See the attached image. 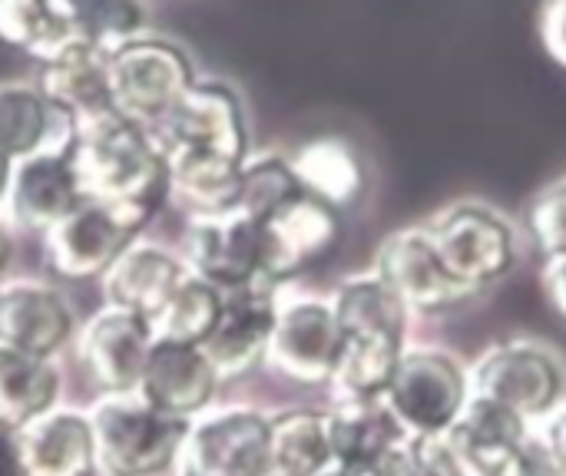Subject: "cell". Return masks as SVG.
<instances>
[{
  "instance_id": "9c48e42d",
  "label": "cell",
  "mask_w": 566,
  "mask_h": 476,
  "mask_svg": "<svg viewBox=\"0 0 566 476\" xmlns=\"http://www.w3.org/2000/svg\"><path fill=\"white\" fill-rule=\"evenodd\" d=\"M149 219L103 202H80L66 219L43 232V255L63 278L106 275L109 265L136 242Z\"/></svg>"
},
{
  "instance_id": "9a60e30c",
  "label": "cell",
  "mask_w": 566,
  "mask_h": 476,
  "mask_svg": "<svg viewBox=\"0 0 566 476\" xmlns=\"http://www.w3.org/2000/svg\"><path fill=\"white\" fill-rule=\"evenodd\" d=\"M153 139L169 149H206L245 162V123L239 99L222 83H192L156 123Z\"/></svg>"
},
{
  "instance_id": "3957f363",
  "label": "cell",
  "mask_w": 566,
  "mask_h": 476,
  "mask_svg": "<svg viewBox=\"0 0 566 476\" xmlns=\"http://www.w3.org/2000/svg\"><path fill=\"white\" fill-rule=\"evenodd\" d=\"M441 441L468 476H557L534 424L474 394Z\"/></svg>"
},
{
  "instance_id": "ffe728a7",
  "label": "cell",
  "mask_w": 566,
  "mask_h": 476,
  "mask_svg": "<svg viewBox=\"0 0 566 476\" xmlns=\"http://www.w3.org/2000/svg\"><path fill=\"white\" fill-rule=\"evenodd\" d=\"M73 335L66 302L40 282L13 278L0 285V341L27 355L50 358Z\"/></svg>"
},
{
  "instance_id": "d6986e66",
  "label": "cell",
  "mask_w": 566,
  "mask_h": 476,
  "mask_svg": "<svg viewBox=\"0 0 566 476\" xmlns=\"http://www.w3.org/2000/svg\"><path fill=\"white\" fill-rule=\"evenodd\" d=\"M13 457L23 476H86L96 470L93 427L86 414L50 411L13 431Z\"/></svg>"
},
{
  "instance_id": "d6a6232c",
  "label": "cell",
  "mask_w": 566,
  "mask_h": 476,
  "mask_svg": "<svg viewBox=\"0 0 566 476\" xmlns=\"http://www.w3.org/2000/svg\"><path fill=\"white\" fill-rule=\"evenodd\" d=\"M73 17L86 43L99 46L103 53H113L123 43L136 40L143 10L123 0H106V3L99 0V3H73Z\"/></svg>"
},
{
  "instance_id": "277c9868",
  "label": "cell",
  "mask_w": 566,
  "mask_h": 476,
  "mask_svg": "<svg viewBox=\"0 0 566 476\" xmlns=\"http://www.w3.org/2000/svg\"><path fill=\"white\" fill-rule=\"evenodd\" d=\"M415 441H441L471 401V371L441 348H408L381 398Z\"/></svg>"
},
{
  "instance_id": "7c38bea8",
  "label": "cell",
  "mask_w": 566,
  "mask_h": 476,
  "mask_svg": "<svg viewBox=\"0 0 566 476\" xmlns=\"http://www.w3.org/2000/svg\"><path fill=\"white\" fill-rule=\"evenodd\" d=\"M186 268L222 288H242L262 278V222L229 209L216 215H189L182 235Z\"/></svg>"
},
{
  "instance_id": "e0dca14e",
  "label": "cell",
  "mask_w": 566,
  "mask_h": 476,
  "mask_svg": "<svg viewBox=\"0 0 566 476\" xmlns=\"http://www.w3.org/2000/svg\"><path fill=\"white\" fill-rule=\"evenodd\" d=\"M80 202H86V199H83L80 179L73 172L70 142L43 146L13 162V179H10L3 212L17 229L46 232L60 219H66Z\"/></svg>"
},
{
  "instance_id": "8d00e7d4",
  "label": "cell",
  "mask_w": 566,
  "mask_h": 476,
  "mask_svg": "<svg viewBox=\"0 0 566 476\" xmlns=\"http://www.w3.org/2000/svg\"><path fill=\"white\" fill-rule=\"evenodd\" d=\"M541 33H544V43L547 50L566 63V0L564 3H551L541 17Z\"/></svg>"
},
{
  "instance_id": "7402d4cb",
  "label": "cell",
  "mask_w": 566,
  "mask_h": 476,
  "mask_svg": "<svg viewBox=\"0 0 566 476\" xmlns=\"http://www.w3.org/2000/svg\"><path fill=\"white\" fill-rule=\"evenodd\" d=\"M239 176H242V162L219 152H206V149L166 152V195L189 215H216L235 209Z\"/></svg>"
},
{
  "instance_id": "60d3db41",
  "label": "cell",
  "mask_w": 566,
  "mask_h": 476,
  "mask_svg": "<svg viewBox=\"0 0 566 476\" xmlns=\"http://www.w3.org/2000/svg\"><path fill=\"white\" fill-rule=\"evenodd\" d=\"M328 476H345V474H328Z\"/></svg>"
},
{
  "instance_id": "836d02e7",
  "label": "cell",
  "mask_w": 566,
  "mask_h": 476,
  "mask_svg": "<svg viewBox=\"0 0 566 476\" xmlns=\"http://www.w3.org/2000/svg\"><path fill=\"white\" fill-rule=\"evenodd\" d=\"M524 225L547 262L566 258V179L541 189L527 202Z\"/></svg>"
},
{
  "instance_id": "6da1fadb",
  "label": "cell",
  "mask_w": 566,
  "mask_h": 476,
  "mask_svg": "<svg viewBox=\"0 0 566 476\" xmlns=\"http://www.w3.org/2000/svg\"><path fill=\"white\" fill-rule=\"evenodd\" d=\"M73 172L86 202L153 215L166 199V152L139 123L113 106L73 119Z\"/></svg>"
},
{
  "instance_id": "4fadbf2b",
  "label": "cell",
  "mask_w": 566,
  "mask_h": 476,
  "mask_svg": "<svg viewBox=\"0 0 566 476\" xmlns=\"http://www.w3.org/2000/svg\"><path fill=\"white\" fill-rule=\"evenodd\" d=\"M279 308V285L259 278L242 288H226L222 311L202 351L222 378H239L265 361Z\"/></svg>"
},
{
  "instance_id": "484cf974",
  "label": "cell",
  "mask_w": 566,
  "mask_h": 476,
  "mask_svg": "<svg viewBox=\"0 0 566 476\" xmlns=\"http://www.w3.org/2000/svg\"><path fill=\"white\" fill-rule=\"evenodd\" d=\"M40 93L63 113L86 116L109 106V53L93 43H76L43 63Z\"/></svg>"
},
{
  "instance_id": "ba28073f",
  "label": "cell",
  "mask_w": 566,
  "mask_h": 476,
  "mask_svg": "<svg viewBox=\"0 0 566 476\" xmlns=\"http://www.w3.org/2000/svg\"><path fill=\"white\" fill-rule=\"evenodd\" d=\"M428 232L451 272L474 292L511 275L517 262V235L511 222L484 202L448 205Z\"/></svg>"
},
{
  "instance_id": "4316f807",
  "label": "cell",
  "mask_w": 566,
  "mask_h": 476,
  "mask_svg": "<svg viewBox=\"0 0 566 476\" xmlns=\"http://www.w3.org/2000/svg\"><path fill=\"white\" fill-rule=\"evenodd\" d=\"M60 374L50 358L27 355L0 341V427L20 431L53 411Z\"/></svg>"
},
{
  "instance_id": "5bb4252c",
  "label": "cell",
  "mask_w": 566,
  "mask_h": 476,
  "mask_svg": "<svg viewBox=\"0 0 566 476\" xmlns=\"http://www.w3.org/2000/svg\"><path fill=\"white\" fill-rule=\"evenodd\" d=\"M153 345L156 338L146 318L106 305L83 325L76 361L103 394H126L139 388Z\"/></svg>"
},
{
  "instance_id": "7a4b0ae2",
  "label": "cell",
  "mask_w": 566,
  "mask_h": 476,
  "mask_svg": "<svg viewBox=\"0 0 566 476\" xmlns=\"http://www.w3.org/2000/svg\"><path fill=\"white\" fill-rule=\"evenodd\" d=\"M86 417L103 476H156L176 467L189 431V421L153 408L139 391L103 394Z\"/></svg>"
},
{
  "instance_id": "5b68a950",
  "label": "cell",
  "mask_w": 566,
  "mask_h": 476,
  "mask_svg": "<svg viewBox=\"0 0 566 476\" xmlns=\"http://www.w3.org/2000/svg\"><path fill=\"white\" fill-rule=\"evenodd\" d=\"M564 364L541 341H501L471 368V394L494 401L527 424H544L564 404Z\"/></svg>"
},
{
  "instance_id": "8fae6325",
  "label": "cell",
  "mask_w": 566,
  "mask_h": 476,
  "mask_svg": "<svg viewBox=\"0 0 566 476\" xmlns=\"http://www.w3.org/2000/svg\"><path fill=\"white\" fill-rule=\"evenodd\" d=\"M375 275L401 298L411 315L428 318L454 311L478 295L451 272L428 229L395 232L378 252Z\"/></svg>"
},
{
  "instance_id": "2e32d148",
  "label": "cell",
  "mask_w": 566,
  "mask_h": 476,
  "mask_svg": "<svg viewBox=\"0 0 566 476\" xmlns=\"http://www.w3.org/2000/svg\"><path fill=\"white\" fill-rule=\"evenodd\" d=\"M338 235V209L325 205L308 192H298L292 202H285L262 222V278L282 285L295 272L328 255Z\"/></svg>"
},
{
  "instance_id": "d590c367",
  "label": "cell",
  "mask_w": 566,
  "mask_h": 476,
  "mask_svg": "<svg viewBox=\"0 0 566 476\" xmlns=\"http://www.w3.org/2000/svg\"><path fill=\"white\" fill-rule=\"evenodd\" d=\"M537 434L551 454V464H554L557 476H566V401L544 424H537Z\"/></svg>"
},
{
  "instance_id": "30bf717a",
  "label": "cell",
  "mask_w": 566,
  "mask_h": 476,
  "mask_svg": "<svg viewBox=\"0 0 566 476\" xmlns=\"http://www.w3.org/2000/svg\"><path fill=\"white\" fill-rule=\"evenodd\" d=\"M345 338L328 298L279 295L265 364L298 384H332Z\"/></svg>"
},
{
  "instance_id": "e575fe53",
  "label": "cell",
  "mask_w": 566,
  "mask_h": 476,
  "mask_svg": "<svg viewBox=\"0 0 566 476\" xmlns=\"http://www.w3.org/2000/svg\"><path fill=\"white\" fill-rule=\"evenodd\" d=\"M361 476H424L421 464V441L405 437L398 447H391L381 461H375Z\"/></svg>"
},
{
  "instance_id": "cb8c5ba5",
  "label": "cell",
  "mask_w": 566,
  "mask_h": 476,
  "mask_svg": "<svg viewBox=\"0 0 566 476\" xmlns=\"http://www.w3.org/2000/svg\"><path fill=\"white\" fill-rule=\"evenodd\" d=\"M73 139V116L56 109L40 86L0 83V152L13 162L43 149L66 146Z\"/></svg>"
},
{
  "instance_id": "f546056e",
  "label": "cell",
  "mask_w": 566,
  "mask_h": 476,
  "mask_svg": "<svg viewBox=\"0 0 566 476\" xmlns=\"http://www.w3.org/2000/svg\"><path fill=\"white\" fill-rule=\"evenodd\" d=\"M289 162H292L298 186L332 209L355 202L365 186V169L358 162V152L345 139H335V136L305 142Z\"/></svg>"
},
{
  "instance_id": "ac0fdd59",
  "label": "cell",
  "mask_w": 566,
  "mask_h": 476,
  "mask_svg": "<svg viewBox=\"0 0 566 476\" xmlns=\"http://www.w3.org/2000/svg\"><path fill=\"white\" fill-rule=\"evenodd\" d=\"M216 388H219V374L209 364L202 348L156 341L136 391L153 408H159L179 421H189L209 408Z\"/></svg>"
},
{
  "instance_id": "44dd1931",
  "label": "cell",
  "mask_w": 566,
  "mask_h": 476,
  "mask_svg": "<svg viewBox=\"0 0 566 476\" xmlns=\"http://www.w3.org/2000/svg\"><path fill=\"white\" fill-rule=\"evenodd\" d=\"M186 278L189 268L182 258L153 242H133L103 275V288L113 308L153 321Z\"/></svg>"
},
{
  "instance_id": "1f68e13d",
  "label": "cell",
  "mask_w": 566,
  "mask_h": 476,
  "mask_svg": "<svg viewBox=\"0 0 566 476\" xmlns=\"http://www.w3.org/2000/svg\"><path fill=\"white\" fill-rule=\"evenodd\" d=\"M298 192H305V189L298 186L289 159H282V156H259L252 162H242L235 209L252 215L255 222H265L272 212H279L285 202H292Z\"/></svg>"
},
{
  "instance_id": "74e56055",
  "label": "cell",
  "mask_w": 566,
  "mask_h": 476,
  "mask_svg": "<svg viewBox=\"0 0 566 476\" xmlns=\"http://www.w3.org/2000/svg\"><path fill=\"white\" fill-rule=\"evenodd\" d=\"M544 292H547L551 305L557 308V315L566 321V258L544 265Z\"/></svg>"
},
{
  "instance_id": "f35d334b",
  "label": "cell",
  "mask_w": 566,
  "mask_h": 476,
  "mask_svg": "<svg viewBox=\"0 0 566 476\" xmlns=\"http://www.w3.org/2000/svg\"><path fill=\"white\" fill-rule=\"evenodd\" d=\"M10 179H13V159L0 152V209H3L7 192H10Z\"/></svg>"
},
{
  "instance_id": "d4e9b609",
  "label": "cell",
  "mask_w": 566,
  "mask_h": 476,
  "mask_svg": "<svg viewBox=\"0 0 566 476\" xmlns=\"http://www.w3.org/2000/svg\"><path fill=\"white\" fill-rule=\"evenodd\" d=\"M328 302H332V311L338 318L345 341L348 338L408 341V335H411V311L375 272L342 282Z\"/></svg>"
},
{
  "instance_id": "603a6c76",
  "label": "cell",
  "mask_w": 566,
  "mask_h": 476,
  "mask_svg": "<svg viewBox=\"0 0 566 476\" xmlns=\"http://www.w3.org/2000/svg\"><path fill=\"white\" fill-rule=\"evenodd\" d=\"M335 474L361 476L408 434L398 427L385 401H335L328 411Z\"/></svg>"
},
{
  "instance_id": "8992f818",
  "label": "cell",
  "mask_w": 566,
  "mask_h": 476,
  "mask_svg": "<svg viewBox=\"0 0 566 476\" xmlns=\"http://www.w3.org/2000/svg\"><path fill=\"white\" fill-rule=\"evenodd\" d=\"M192 66L166 40H129L109 53V106L126 119L156 126L192 86Z\"/></svg>"
},
{
  "instance_id": "83f0119b",
  "label": "cell",
  "mask_w": 566,
  "mask_h": 476,
  "mask_svg": "<svg viewBox=\"0 0 566 476\" xmlns=\"http://www.w3.org/2000/svg\"><path fill=\"white\" fill-rule=\"evenodd\" d=\"M272 476H328L335 474L328 411L295 408L269 417Z\"/></svg>"
},
{
  "instance_id": "4dcf8cb0",
  "label": "cell",
  "mask_w": 566,
  "mask_h": 476,
  "mask_svg": "<svg viewBox=\"0 0 566 476\" xmlns=\"http://www.w3.org/2000/svg\"><path fill=\"white\" fill-rule=\"evenodd\" d=\"M219 311H222V292L189 272V278L172 292V298L149 321V328L156 341L202 348L219 321Z\"/></svg>"
},
{
  "instance_id": "ab89813d",
  "label": "cell",
  "mask_w": 566,
  "mask_h": 476,
  "mask_svg": "<svg viewBox=\"0 0 566 476\" xmlns=\"http://www.w3.org/2000/svg\"><path fill=\"white\" fill-rule=\"evenodd\" d=\"M3 258H7V232L0 225V265H3Z\"/></svg>"
},
{
  "instance_id": "f1b7e54d",
  "label": "cell",
  "mask_w": 566,
  "mask_h": 476,
  "mask_svg": "<svg viewBox=\"0 0 566 476\" xmlns=\"http://www.w3.org/2000/svg\"><path fill=\"white\" fill-rule=\"evenodd\" d=\"M0 40L50 63L63 50L86 43L73 3H36V0H0Z\"/></svg>"
},
{
  "instance_id": "52a82bcc",
  "label": "cell",
  "mask_w": 566,
  "mask_h": 476,
  "mask_svg": "<svg viewBox=\"0 0 566 476\" xmlns=\"http://www.w3.org/2000/svg\"><path fill=\"white\" fill-rule=\"evenodd\" d=\"M176 474L272 476L269 417L249 408H226L192 421L176 457Z\"/></svg>"
}]
</instances>
